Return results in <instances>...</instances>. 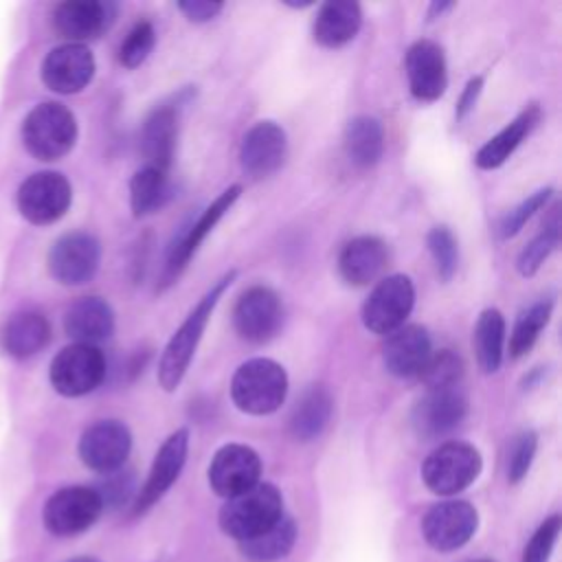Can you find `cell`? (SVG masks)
<instances>
[{
  "mask_svg": "<svg viewBox=\"0 0 562 562\" xmlns=\"http://www.w3.org/2000/svg\"><path fill=\"white\" fill-rule=\"evenodd\" d=\"M237 272L231 270L224 277H220L209 290L206 294L195 303V307L187 314V318L182 321V325L173 331V336L169 338L160 362H158V382L165 391H176L178 384L182 382L191 358L198 349V342L204 334V327L215 310V305L220 303L222 294L226 292V288H231V283L235 281Z\"/></svg>",
  "mask_w": 562,
  "mask_h": 562,
  "instance_id": "obj_1",
  "label": "cell"
},
{
  "mask_svg": "<svg viewBox=\"0 0 562 562\" xmlns=\"http://www.w3.org/2000/svg\"><path fill=\"white\" fill-rule=\"evenodd\" d=\"M288 395L285 369L270 358H252L237 367L231 380L235 406L248 415L274 413Z\"/></svg>",
  "mask_w": 562,
  "mask_h": 562,
  "instance_id": "obj_2",
  "label": "cell"
},
{
  "mask_svg": "<svg viewBox=\"0 0 562 562\" xmlns=\"http://www.w3.org/2000/svg\"><path fill=\"white\" fill-rule=\"evenodd\" d=\"M283 516L281 492L270 483H257L250 490L226 498L220 509V527L237 542L248 540Z\"/></svg>",
  "mask_w": 562,
  "mask_h": 562,
  "instance_id": "obj_3",
  "label": "cell"
},
{
  "mask_svg": "<svg viewBox=\"0 0 562 562\" xmlns=\"http://www.w3.org/2000/svg\"><path fill=\"white\" fill-rule=\"evenodd\" d=\"M77 140L75 114L55 101L35 105L22 123V143L37 160H57L66 156Z\"/></svg>",
  "mask_w": 562,
  "mask_h": 562,
  "instance_id": "obj_4",
  "label": "cell"
},
{
  "mask_svg": "<svg viewBox=\"0 0 562 562\" xmlns=\"http://www.w3.org/2000/svg\"><path fill=\"white\" fill-rule=\"evenodd\" d=\"M481 465L483 461L474 446L465 441H446L426 457L422 479L430 492L452 496L474 483Z\"/></svg>",
  "mask_w": 562,
  "mask_h": 562,
  "instance_id": "obj_5",
  "label": "cell"
},
{
  "mask_svg": "<svg viewBox=\"0 0 562 562\" xmlns=\"http://www.w3.org/2000/svg\"><path fill=\"white\" fill-rule=\"evenodd\" d=\"M105 358L94 345L72 342L50 362V384L59 395L79 397L94 391L105 378Z\"/></svg>",
  "mask_w": 562,
  "mask_h": 562,
  "instance_id": "obj_6",
  "label": "cell"
},
{
  "mask_svg": "<svg viewBox=\"0 0 562 562\" xmlns=\"http://www.w3.org/2000/svg\"><path fill=\"white\" fill-rule=\"evenodd\" d=\"M415 305V285L406 274L384 277L362 303V323L369 331L389 336L404 325Z\"/></svg>",
  "mask_w": 562,
  "mask_h": 562,
  "instance_id": "obj_7",
  "label": "cell"
},
{
  "mask_svg": "<svg viewBox=\"0 0 562 562\" xmlns=\"http://www.w3.org/2000/svg\"><path fill=\"white\" fill-rule=\"evenodd\" d=\"M101 512L103 505L94 487L70 485L48 496L42 509V520L53 536L68 538L92 527Z\"/></svg>",
  "mask_w": 562,
  "mask_h": 562,
  "instance_id": "obj_8",
  "label": "cell"
},
{
  "mask_svg": "<svg viewBox=\"0 0 562 562\" xmlns=\"http://www.w3.org/2000/svg\"><path fill=\"white\" fill-rule=\"evenodd\" d=\"M72 189L66 176L57 171H37L18 189V209L31 224H53L70 206Z\"/></svg>",
  "mask_w": 562,
  "mask_h": 562,
  "instance_id": "obj_9",
  "label": "cell"
},
{
  "mask_svg": "<svg viewBox=\"0 0 562 562\" xmlns=\"http://www.w3.org/2000/svg\"><path fill=\"white\" fill-rule=\"evenodd\" d=\"M283 323V303L268 285L248 288L233 307L235 331L255 345L268 342Z\"/></svg>",
  "mask_w": 562,
  "mask_h": 562,
  "instance_id": "obj_10",
  "label": "cell"
},
{
  "mask_svg": "<svg viewBox=\"0 0 562 562\" xmlns=\"http://www.w3.org/2000/svg\"><path fill=\"white\" fill-rule=\"evenodd\" d=\"M101 261L99 239L90 233H66L61 235L48 252V270L55 281L61 285H81L88 283Z\"/></svg>",
  "mask_w": 562,
  "mask_h": 562,
  "instance_id": "obj_11",
  "label": "cell"
},
{
  "mask_svg": "<svg viewBox=\"0 0 562 562\" xmlns=\"http://www.w3.org/2000/svg\"><path fill=\"white\" fill-rule=\"evenodd\" d=\"M241 193V184H231L224 189L200 215L195 222L187 224L180 235L171 241L169 252H167V263H165V283L176 281V277L184 270L189 259L195 255L200 244L206 239V235L215 228V224L226 215V211L237 202Z\"/></svg>",
  "mask_w": 562,
  "mask_h": 562,
  "instance_id": "obj_12",
  "label": "cell"
},
{
  "mask_svg": "<svg viewBox=\"0 0 562 562\" xmlns=\"http://www.w3.org/2000/svg\"><path fill=\"white\" fill-rule=\"evenodd\" d=\"M132 448V435L123 422L101 419L88 426L79 439L81 461L101 474L121 470Z\"/></svg>",
  "mask_w": 562,
  "mask_h": 562,
  "instance_id": "obj_13",
  "label": "cell"
},
{
  "mask_svg": "<svg viewBox=\"0 0 562 562\" xmlns=\"http://www.w3.org/2000/svg\"><path fill=\"white\" fill-rule=\"evenodd\" d=\"M259 476L261 459L250 446L244 443L222 446L209 465V483L213 492L224 498L250 490L259 483Z\"/></svg>",
  "mask_w": 562,
  "mask_h": 562,
  "instance_id": "obj_14",
  "label": "cell"
},
{
  "mask_svg": "<svg viewBox=\"0 0 562 562\" xmlns=\"http://www.w3.org/2000/svg\"><path fill=\"white\" fill-rule=\"evenodd\" d=\"M479 514L465 501H446L430 507L422 520L426 542L437 551L463 547L476 531Z\"/></svg>",
  "mask_w": 562,
  "mask_h": 562,
  "instance_id": "obj_15",
  "label": "cell"
},
{
  "mask_svg": "<svg viewBox=\"0 0 562 562\" xmlns=\"http://www.w3.org/2000/svg\"><path fill=\"white\" fill-rule=\"evenodd\" d=\"M288 154V136L281 125L274 121L255 123L241 138L239 165L246 176L252 180L268 178L274 173Z\"/></svg>",
  "mask_w": 562,
  "mask_h": 562,
  "instance_id": "obj_16",
  "label": "cell"
},
{
  "mask_svg": "<svg viewBox=\"0 0 562 562\" xmlns=\"http://www.w3.org/2000/svg\"><path fill=\"white\" fill-rule=\"evenodd\" d=\"M468 413L465 395L454 389H432L413 408L411 424L422 439H437L452 432Z\"/></svg>",
  "mask_w": 562,
  "mask_h": 562,
  "instance_id": "obj_17",
  "label": "cell"
},
{
  "mask_svg": "<svg viewBox=\"0 0 562 562\" xmlns=\"http://www.w3.org/2000/svg\"><path fill=\"white\" fill-rule=\"evenodd\" d=\"M187 452H189V430L178 428L158 448V452L154 457V463H151V470L147 474V481H145V485L140 487V492L134 501V514L147 512L156 501L162 498V494L180 476L182 465L187 461Z\"/></svg>",
  "mask_w": 562,
  "mask_h": 562,
  "instance_id": "obj_18",
  "label": "cell"
},
{
  "mask_svg": "<svg viewBox=\"0 0 562 562\" xmlns=\"http://www.w3.org/2000/svg\"><path fill=\"white\" fill-rule=\"evenodd\" d=\"M94 75V57L83 44L55 46L42 64V81L59 94H75L83 90Z\"/></svg>",
  "mask_w": 562,
  "mask_h": 562,
  "instance_id": "obj_19",
  "label": "cell"
},
{
  "mask_svg": "<svg viewBox=\"0 0 562 562\" xmlns=\"http://www.w3.org/2000/svg\"><path fill=\"white\" fill-rule=\"evenodd\" d=\"M116 18V4L103 0H68L55 7L53 26L55 31L81 44L83 40H94L105 33Z\"/></svg>",
  "mask_w": 562,
  "mask_h": 562,
  "instance_id": "obj_20",
  "label": "cell"
},
{
  "mask_svg": "<svg viewBox=\"0 0 562 562\" xmlns=\"http://www.w3.org/2000/svg\"><path fill=\"white\" fill-rule=\"evenodd\" d=\"M406 77L417 101H435L448 88V66L443 48L432 40H417L406 53Z\"/></svg>",
  "mask_w": 562,
  "mask_h": 562,
  "instance_id": "obj_21",
  "label": "cell"
},
{
  "mask_svg": "<svg viewBox=\"0 0 562 562\" xmlns=\"http://www.w3.org/2000/svg\"><path fill=\"white\" fill-rule=\"evenodd\" d=\"M432 353L430 336L422 325H402L386 336L382 362L395 378H417Z\"/></svg>",
  "mask_w": 562,
  "mask_h": 562,
  "instance_id": "obj_22",
  "label": "cell"
},
{
  "mask_svg": "<svg viewBox=\"0 0 562 562\" xmlns=\"http://www.w3.org/2000/svg\"><path fill=\"white\" fill-rule=\"evenodd\" d=\"M50 340V323L42 312L20 310L4 318L0 327V349L18 360L42 351Z\"/></svg>",
  "mask_w": 562,
  "mask_h": 562,
  "instance_id": "obj_23",
  "label": "cell"
},
{
  "mask_svg": "<svg viewBox=\"0 0 562 562\" xmlns=\"http://www.w3.org/2000/svg\"><path fill=\"white\" fill-rule=\"evenodd\" d=\"M389 259L386 244L373 235L349 239L338 255V272L349 285H369L380 277Z\"/></svg>",
  "mask_w": 562,
  "mask_h": 562,
  "instance_id": "obj_24",
  "label": "cell"
},
{
  "mask_svg": "<svg viewBox=\"0 0 562 562\" xmlns=\"http://www.w3.org/2000/svg\"><path fill=\"white\" fill-rule=\"evenodd\" d=\"M64 329L79 345H97L112 336L114 312L105 299L83 296L68 307Z\"/></svg>",
  "mask_w": 562,
  "mask_h": 562,
  "instance_id": "obj_25",
  "label": "cell"
},
{
  "mask_svg": "<svg viewBox=\"0 0 562 562\" xmlns=\"http://www.w3.org/2000/svg\"><path fill=\"white\" fill-rule=\"evenodd\" d=\"M178 138V108L158 105L149 112L140 130V149L149 167L169 171Z\"/></svg>",
  "mask_w": 562,
  "mask_h": 562,
  "instance_id": "obj_26",
  "label": "cell"
},
{
  "mask_svg": "<svg viewBox=\"0 0 562 562\" xmlns=\"http://www.w3.org/2000/svg\"><path fill=\"white\" fill-rule=\"evenodd\" d=\"M362 26V9L353 0H331L318 7L314 18V40L325 48H340L351 42Z\"/></svg>",
  "mask_w": 562,
  "mask_h": 562,
  "instance_id": "obj_27",
  "label": "cell"
},
{
  "mask_svg": "<svg viewBox=\"0 0 562 562\" xmlns=\"http://www.w3.org/2000/svg\"><path fill=\"white\" fill-rule=\"evenodd\" d=\"M540 121V108L533 103L525 108L512 123H507L498 134H494L474 156V165L479 169H496L501 167L518 145L529 136V132Z\"/></svg>",
  "mask_w": 562,
  "mask_h": 562,
  "instance_id": "obj_28",
  "label": "cell"
},
{
  "mask_svg": "<svg viewBox=\"0 0 562 562\" xmlns=\"http://www.w3.org/2000/svg\"><path fill=\"white\" fill-rule=\"evenodd\" d=\"M331 395L323 386H310L290 413V432L296 441L316 439L331 419Z\"/></svg>",
  "mask_w": 562,
  "mask_h": 562,
  "instance_id": "obj_29",
  "label": "cell"
},
{
  "mask_svg": "<svg viewBox=\"0 0 562 562\" xmlns=\"http://www.w3.org/2000/svg\"><path fill=\"white\" fill-rule=\"evenodd\" d=\"M347 158L360 167H373L384 154V127L375 116H353L345 127Z\"/></svg>",
  "mask_w": 562,
  "mask_h": 562,
  "instance_id": "obj_30",
  "label": "cell"
},
{
  "mask_svg": "<svg viewBox=\"0 0 562 562\" xmlns=\"http://www.w3.org/2000/svg\"><path fill=\"white\" fill-rule=\"evenodd\" d=\"M171 198L169 178L165 171L145 165L130 180V206L136 217L160 211Z\"/></svg>",
  "mask_w": 562,
  "mask_h": 562,
  "instance_id": "obj_31",
  "label": "cell"
},
{
  "mask_svg": "<svg viewBox=\"0 0 562 562\" xmlns=\"http://www.w3.org/2000/svg\"><path fill=\"white\" fill-rule=\"evenodd\" d=\"M505 349V318L496 307L481 312L474 327V353L483 373L498 371Z\"/></svg>",
  "mask_w": 562,
  "mask_h": 562,
  "instance_id": "obj_32",
  "label": "cell"
},
{
  "mask_svg": "<svg viewBox=\"0 0 562 562\" xmlns=\"http://www.w3.org/2000/svg\"><path fill=\"white\" fill-rule=\"evenodd\" d=\"M296 540V525L290 516H281L274 525L263 529L261 533L241 540L239 551L252 562H272L290 553Z\"/></svg>",
  "mask_w": 562,
  "mask_h": 562,
  "instance_id": "obj_33",
  "label": "cell"
},
{
  "mask_svg": "<svg viewBox=\"0 0 562 562\" xmlns=\"http://www.w3.org/2000/svg\"><path fill=\"white\" fill-rule=\"evenodd\" d=\"M551 310H553V301L540 299L518 316L512 338H509V356L512 358H522L536 345L540 331L547 327V323L551 318Z\"/></svg>",
  "mask_w": 562,
  "mask_h": 562,
  "instance_id": "obj_34",
  "label": "cell"
},
{
  "mask_svg": "<svg viewBox=\"0 0 562 562\" xmlns=\"http://www.w3.org/2000/svg\"><path fill=\"white\" fill-rule=\"evenodd\" d=\"M560 244V217L558 211H553L551 220L544 224V228L518 252L516 268L522 277H531L540 270L544 259L555 250Z\"/></svg>",
  "mask_w": 562,
  "mask_h": 562,
  "instance_id": "obj_35",
  "label": "cell"
},
{
  "mask_svg": "<svg viewBox=\"0 0 562 562\" xmlns=\"http://www.w3.org/2000/svg\"><path fill=\"white\" fill-rule=\"evenodd\" d=\"M428 391L432 389H454L463 378V360L450 349L430 353L422 373L417 375Z\"/></svg>",
  "mask_w": 562,
  "mask_h": 562,
  "instance_id": "obj_36",
  "label": "cell"
},
{
  "mask_svg": "<svg viewBox=\"0 0 562 562\" xmlns=\"http://www.w3.org/2000/svg\"><path fill=\"white\" fill-rule=\"evenodd\" d=\"M426 246L432 255V261L441 281H450L459 268V246L450 228L446 226L430 228L426 235Z\"/></svg>",
  "mask_w": 562,
  "mask_h": 562,
  "instance_id": "obj_37",
  "label": "cell"
},
{
  "mask_svg": "<svg viewBox=\"0 0 562 562\" xmlns=\"http://www.w3.org/2000/svg\"><path fill=\"white\" fill-rule=\"evenodd\" d=\"M156 44V31H154V24L147 22V20H140L136 22L130 33L125 35V40L121 42V48H119V61L125 66V68H136L140 66L147 55L151 53Z\"/></svg>",
  "mask_w": 562,
  "mask_h": 562,
  "instance_id": "obj_38",
  "label": "cell"
},
{
  "mask_svg": "<svg viewBox=\"0 0 562 562\" xmlns=\"http://www.w3.org/2000/svg\"><path fill=\"white\" fill-rule=\"evenodd\" d=\"M551 193H553V189H549V187L538 189V191L531 193L527 200H522V202L516 204L512 211H507V213L501 217L498 226H496L498 237H501V239H509V237L518 235L520 228H522L542 206H547Z\"/></svg>",
  "mask_w": 562,
  "mask_h": 562,
  "instance_id": "obj_39",
  "label": "cell"
},
{
  "mask_svg": "<svg viewBox=\"0 0 562 562\" xmlns=\"http://www.w3.org/2000/svg\"><path fill=\"white\" fill-rule=\"evenodd\" d=\"M536 448H538V435L533 430H525L512 441L509 457H507V479H509V483H518V481L525 479V474L531 468Z\"/></svg>",
  "mask_w": 562,
  "mask_h": 562,
  "instance_id": "obj_40",
  "label": "cell"
},
{
  "mask_svg": "<svg viewBox=\"0 0 562 562\" xmlns=\"http://www.w3.org/2000/svg\"><path fill=\"white\" fill-rule=\"evenodd\" d=\"M560 529H562V520H560L558 514L547 518L536 529L531 540L527 542L525 553H522V562H547L551 551H553V544H555V540L560 536Z\"/></svg>",
  "mask_w": 562,
  "mask_h": 562,
  "instance_id": "obj_41",
  "label": "cell"
},
{
  "mask_svg": "<svg viewBox=\"0 0 562 562\" xmlns=\"http://www.w3.org/2000/svg\"><path fill=\"white\" fill-rule=\"evenodd\" d=\"M103 507H121L134 492V474L127 470H114L94 487Z\"/></svg>",
  "mask_w": 562,
  "mask_h": 562,
  "instance_id": "obj_42",
  "label": "cell"
},
{
  "mask_svg": "<svg viewBox=\"0 0 562 562\" xmlns=\"http://www.w3.org/2000/svg\"><path fill=\"white\" fill-rule=\"evenodd\" d=\"M176 7L191 22H209L224 9V4L215 0H180Z\"/></svg>",
  "mask_w": 562,
  "mask_h": 562,
  "instance_id": "obj_43",
  "label": "cell"
},
{
  "mask_svg": "<svg viewBox=\"0 0 562 562\" xmlns=\"http://www.w3.org/2000/svg\"><path fill=\"white\" fill-rule=\"evenodd\" d=\"M481 90H483V77H479V75L472 77L465 83V88H463V92H461V97L457 101V110H454L457 121H463L474 110V105H476V101L481 97Z\"/></svg>",
  "mask_w": 562,
  "mask_h": 562,
  "instance_id": "obj_44",
  "label": "cell"
},
{
  "mask_svg": "<svg viewBox=\"0 0 562 562\" xmlns=\"http://www.w3.org/2000/svg\"><path fill=\"white\" fill-rule=\"evenodd\" d=\"M452 7H454V2H432L430 9H428V20L439 18L443 11H448V9H452Z\"/></svg>",
  "mask_w": 562,
  "mask_h": 562,
  "instance_id": "obj_45",
  "label": "cell"
},
{
  "mask_svg": "<svg viewBox=\"0 0 562 562\" xmlns=\"http://www.w3.org/2000/svg\"><path fill=\"white\" fill-rule=\"evenodd\" d=\"M68 562H99L97 558H90V555H79V558H72Z\"/></svg>",
  "mask_w": 562,
  "mask_h": 562,
  "instance_id": "obj_46",
  "label": "cell"
},
{
  "mask_svg": "<svg viewBox=\"0 0 562 562\" xmlns=\"http://www.w3.org/2000/svg\"><path fill=\"white\" fill-rule=\"evenodd\" d=\"M476 562H492V560H476Z\"/></svg>",
  "mask_w": 562,
  "mask_h": 562,
  "instance_id": "obj_47",
  "label": "cell"
}]
</instances>
